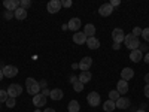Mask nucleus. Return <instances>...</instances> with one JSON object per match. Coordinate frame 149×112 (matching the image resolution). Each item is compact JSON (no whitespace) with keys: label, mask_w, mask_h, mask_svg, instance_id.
Wrapping results in <instances>:
<instances>
[{"label":"nucleus","mask_w":149,"mask_h":112,"mask_svg":"<svg viewBox=\"0 0 149 112\" xmlns=\"http://www.w3.org/2000/svg\"><path fill=\"white\" fill-rule=\"evenodd\" d=\"M124 45H125L130 51H134V49H139L140 46V42H139V37L133 36L131 33L130 34H125V39H124Z\"/></svg>","instance_id":"f257e3e1"},{"label":"nucleus","mask_w":149,"mask_h":112,"mask_svg":"<svg viewBox=\"0 0 149 112\" xmlns=\"http://www.w3.org/2000/svg\"><path fill=\"white\" fill-rule=\"evenodd\" d=\"M26 84H27V93L31 94V96H36V94H39L40 93V85L39 82H37L34 78H27L26 79Z\"/></svg>","instance_id":"f03ea898"},{"label":"nucleus","mask_w":149,"mask_h":112,"mask_svg":"<svg viewBox=\"0 0 149 112\" xmlns=\"http://www.w3.org/2000/svg\"><path fill=\"white\" fill-rule=\"evenodd\" d=\"M8 96L9 97H14V99H17L18 96H21V93H22V87L19 85V84H10L9 87H8Z\"/></svg>","instance_id":"7ed1b4c3"},{"label":"nucleus","mask_w":149,"mask_h":112,"mask_svg":"<svg viewBox=\"0 0 149 112\" xmlns=\"http://www.w3.org/2000/svg\"><path fill=\"white\" fill-rule=\"evenodd\" d=\"M86 102H88V105L93 106V108L98 106V105H100V102H102L100 94H98L97 91H91L88 96H86Z\"/></svg>","instance_id":"20e7f679"},{"label":"nucleus","mask_w":149,"mask_h":112,"mask_svg":"<svg viewBox=\"0 0 149 112\" xmlns=\"http://www.w3.org/2000/svg\"><path fill=\"white\" fill-rule=\"evenodd\" d=\"M3 72V76L5 78H15L17 75H18V67L17 66H12V64H8L2 69Z\"/></svg>","instance_id":"39448f33"},{"label":"nucleus","mask_w":149,"mask_h":112,"mask_svg":"<svg viewBox=\"0 0 149 112\" xmlns=\"http://www.w3.org/2000/svg\"><path fill=\"white\" fill-rule=\"evenodd\" d=\"M112 39H113V43H122L125 39V33L122 29H113L112 30Z\"/></svg>","instance_id":"423d86ee"},{"label":"nucleus","mask_w":149,"mask_h":112,"mask_svg":"<svg viewBox=\"0 0 149 112\" xmlns=\"http://www.w3.org/2000/svg\"><path fill=\"white\" fill-rule=\"evenodd\" d=\"M61 8H63V6H61L60 0H51V2L46 5V9H48L49 14H57V12H60Z\"/></svg>","instance_id":"0eeeda50"},{"label":"nucleus","mask_w":149,"mask_h":112,"mask_svg":"<svg viewBox=\"0 0 149 112\" xmlns=\"http://www.w3.org/2000/svg\"><path fill=\"white\" fill-rule=\"evenodd\" d=\"M33 105H34L37 109H39V108H43V106L46 105V97H45L42 93L33 96Z\"/></svg>","instance_id":"6e6552de"},{"label":"nucleus","mask_w":149,"mask_h":112,"mask_svg":"<svg viewBox=\"0 0 149 112\" xmlns=\"http://www.w3.org/2000/svg\"><path fill=\"white\" fill-rule=\"evenodd\" d=\"M91 66H93V58H91V57H84V58L79 61V69H81V72L90 70Z\"/></svg>","instance_id":"1a4fd4ad"},{"label":"nucleus","mask_w":149,"mask_h":112,"mask_svg":"<svg viewBox=\"0 0 149 112\" xmlns=\"http://www.w3.org/2000/svg\"><path fill=\"white\" fill-rule=\"evenodd\" d=\"M115 105H116V109H128L130 105H131V102H130L128 97H122L121 96L118 100L115 102Z\"/></svg>","instance_id":"9d476101"},{"label":"nucleus","mask_w":149,"mask_h":112,"mask_svg":"<svg viewBox=\"0 0 149 112\" xmlns=\"http://www.w3.org/2000/svg\"><path fill=\"white\" fill-rule=\"evenodd\" d=\"M3 6H5L6 10L15 12V10L19 8V2H18V0H5V2H3Z\"/></svg>","instance_id":"9b49d317"},{"label":"nucleus","mask_w":149,"mask_h":112,"mask_svg":"<svg viewBox=\"0 0 149 112\" xmlns=\"http://www.w3.org/2000/svg\"><path fill=\"white\" fill-rule=\"evenodd\" d=\"M86 39H88V37L85 36L84 32H76V33L73 34V42L76 43V45H84V43H86Z\"/></svg>","instance_id":"f8f14e48"},{"label":"nucleus","mask_w":149,"mask_h":112,"mask_svg":"<svg viewBox=\"0 0 149 112\" xmlns=\"http://www.w3.org/2000/svg\"><path fill=\"white\" fill-rule=\"evenodd\" d=\"M112 12H113V8L110 6V3H104L98 8V14L102 17H109V15H112Z\"/></svg>","instance_id":"ddd939ff"},{"label":"nucleus","mask_w":149,"mask_h":112,"mask_svg":"<svg viewBox=\"0 0 149 112\" xmlns=\"http://www.w3.org/2000/svg\"><path fill=\"white\" fill-rule=\"evenodd\" d=\"M81 20L79 18H70L69 20V22H67V27H69V30H72V32H78L79 29H81Z\"/></svg>","instance_id":"4468645a"},{"label":"nucleus","mask_w":149,"mask_h":112,"mask_svg":"<svg viewBox=\"0 0 149 112\" xmlns=\"http://www.w3.org/2000/svg\"><path fill=\"white\" fill-rule=\"evenodd\" d=\"M131 78H134V70H133L131 67H124L122 72H121V79L128 82Z\"/></svg>","instance_id":"2eb2a0df"},{"label":"nucleus","mask_w":149,"mask_h":112,"mask_svg":"<svg viewBox=\"0 0 149 112\" xmlns=\"http://www.w3.org/2000/svg\"><path fill=\"white\" fill-rule=\"evenodd\" d=\"M116 91L122 96V94H127L128 93V82L127 81H118L116 82Z\"/></svg>","instance_id":"dca6fc26"},{"label":"nucleus","mask_w":149,"mask_h":112,"mask_svg":"<svg viewBox=\"0 0 149 112\" xmlns=\"http://www.w3.org/2000/svg\"><path fill=\"white\" fill-rule=\"evenodd\" d=\"M49 97H51V100L58 102V100H61V99L64 97V93H63V90H60V88H54V90H51Z\"/></svg>","instance_id":"f3484780"},{"label":"nucleus","mask_w":149,"mask_h":112,"mask_svg":"<svg viewBox=\"0 0 149 112\" xmlns=\"http://www.w3.org/2000/svg\"><path fill=\"white\" fill-rule=\"evenodd\" d=\"M86 45H88L90 49H98L100 48V41H98L95 36H93V37H88V39H86Z\"/></svg>","instance_id":"a211bd4d"},{"label":"nucleus","mask_w":149,"mask_h":112,"mask_svg":"<svg viewBox=\"0 0 149 112\" xmlns=\"http://www.w3.org/2000/svg\"><path fill=\"white\" fill-rule=\"evenodd\" d=\"M130 60L133 61V63H139V61L143 60V54L139 51V49H134V51L130 52Z\"/></svg>","instance_id":"6ab92c4d"},{"label":"nucleus","mask_w":149,"mask_h":112,"mask_svg":"<svg viewBox=\"0 0 149 112\" xmlns=\"http://www.w3.org/2000/svg\"><path fill=\"white\" fill-rule=\"evenodd\" d=\"M91 78H93L91 72H90V70H86V72H81V73H79L78 81H81L82 84H86V82H90V81H91Z\"/></svg>","instance_id":"aec40b11"},{"label":"nucleus","mask_w":149,"mask_h":112,"mask_svg":"<svg viewBox=\"0 0 149 112\" xmlns=\"http://www.w3.org/2000/svg\"><path fill=\"white\" fill-rule=\"evenodd\" d=\"M84 33H85L86 37H93L95 34V26H94V24H85Z\"/></svg>","instance_id":"412c9836"},{"label":"nucleus","mask_w":149,"mask_h":112,"mask_svg":"<svg viewBox=\"0 0 149 112\" xmlns=\"http://www.w3.org/2000/svg\"><path fill=\"white\" fill-rule=\"evenodd\" d=\"M14 15H15L17 20H21V21H22V20H26V18H27V10H26V9H22V8L19 6V8L14 12Z\"/></svg>","instance_id":"4be33fe9"},{"label":"nucleus","mask_w":149,"mask_h":112,"mask_svg":"<svg viewBox=\"0 0 149 112\" xmlns=\"http://www.w3.org/2000/svg\"><path fill=\"white\" fill-rule=\"evenodd\" d=\"M67 109H69V112H79L81 105H79L78 100H70L69 105H67Z\"/></svg>","instance_id":"5701e85b"},{"label":"nucleus","mask_w":149,"mask_h":112,"mask_svg":"<svg viewBox=\"0 0 149 112\" xmlns=\"http://www.w3.org/2000/svg\"><path fill=\"white\" fill-rule=\"evenodd\" d=\"M103 109H104L106 112H113V111L116 109V105H115V102H112V100H106V102L103 103Z\"/></svg>","instance_id":"b1692460"},{"label":"nucleus","mask_w":149,"mask_h":112,"mask_svg":"<svg viewBox=\"0 0 149 112\" xmlns=\"http://www.w3.org/2000/svg\"><path fill=\"white\" fill-rule=\"evenodd\" d=\"M119 97H121V94H119L116 90H112V91L109 93V100H112V102H116Z\"/></svg>","instance_id":"393cba45"},{"label":"nucleus","mask_w":149,"mask_h":112,"mask_svg":"<svg viewBox=\"0 0 149 112\" xmlns=\"http://www.w3.org/2000/svg\"><path fill=\"white\" fill-rule=\"evenodd\" d=\"M8 99H9L8 91H6V90H0V103H6Z\"/></svg>","instance_id":"a878e982"},{"label":"nucleus","mask_w":149,"mask_h":112,"mask_svg":"<svg viewBox=\"0 0 149 112\" xmlns=\"http://www.w3.org/2000/svg\"><path fill=\"white\" fill-rule=\"evenodd\" d=\"M73 90L76 91V93H81V91L84 90V84H82L81 81H76V82L73 84Z\"/></svg>","instance_id":"bb28decb"},{"label":"nucleus","mask_w":149,"mask_h":112,"mask_svg":"<svg viewBox=\"0 0 149 112\" xmlns=\"http://www.w3.org/2000/svg\"><path fill=\"white\" fill-rule=\"evenodd\" d=\"M8 108H15V105H17V99H14V97H9L8 100H6V103H5Z\"/></svg>","instance_id":"cd10ccee"},{"label":"nucleus","mask_w":149,"mask_h":112,"mask_svg":"<svg viewBox=\"0 0 149 112\" xmlns=\"http://www.w3.org/2000/svg\"><path fill=\"white\" fill-rule=\"evenodd\" d=\"M19 6L22 8V9H29L30 6H31V2H30V0H21V2H19Z\"/></svg>","instance_id":"c85d7f7f"},{"label":"nucleus","mask_w":149,"mask_h":112,"mask_svg":"<svg viewBox=\"0 0 149 112\" xmlns=\"http://www.w3.org/2000/svg\"><path fill=\"white\" fill-rule=\"evenodd\" d=\"M142 37L145 39V42H149V27L148 29H142Z\"/></svg>","instance_id":"c756f323"},{"label":"nucleus","mask_w":149,"mask_h":112,"mask_svg":"<svg viewBox=\"0 0 149 112\" xmlns=\"http://www.w3.org/2000/svg\"><path fill=\"white\" fill-rule=\"evenodd\" d=\"M131 34H133V36H136V37L142 36V29H140V27H134V29H133V32H131Z\"/></svg>","instance_id":"7c9ffc66"},{"label":"nucleus","mask_w":149,"mask_h":112,"mask_svg":"<svg viewBox=\"0 0 149 112\" xmlns=\"http://www.w3.org/2000/svg\"><path fill=\"white\" fill-rule=\"evenodd\" d=\"M3 17H5V20H12V18H14L15 15H14V12H10V10H6Z\"/></svg>","instance_id":"2f4dec72"},{"label":"nucleus","mask_w":149,"mask_h":112,"mask_svg":"<svg viewBox=\"0 0 149 112\" xmlns=\"http://www.w3.org/2000/svg\"><path fill=\"white\" fill-rule=\"evenodd\" d=\"M72 5H73L72 0H64V2H61V6H63V8H70Z\"/></svg>","instance_id":"473e14b6"},{"label":"nucleus","mask_w":149,"mask_h":112,"mask_svg":"<svg viewBox=\"0 0 149 112\" xmlns=\"http://www.w3.org/2000/svg\"><path fill=\"white\" fill-rule=\"evenodd\" d=\"M139 51L143 54V52H148V45L146 43H140V46H139Z\"/></svg>","instance_id":"72a5a7b5"},{"label":"nucleus","mask_w":149,"mask_h":112,"mask_svg":"<svg viewBox=\"0 0 149 112\" xmlns=\"http://www.w3.org/2000/svg\"><path fill=\"white\" fill-rule=\"evenodd\" d=\"M119 5H121L119 0H110V6H112V8H116V6H119Z\"/></svg>","instance_id":"f704fd0d"},{"label":"nucleus","mask_w":149,"mask_h":112,"mask_svg":"<svg viewBox=\"0 0 149 112\" xmlns=\"http://www.w3.org/2000/svg\"><path fill=\"white\" fill-rule=\"evenodd\" d=\"M39 85H40V88H42V90H45V88H46V81L42 79V81L39 82Z\"/></svg>","instance_id":"c9c22d12"},{"label":"nucleus","mask_w":149,"mask_h":112,"mask_svg":"<svg viewBox=\"0 0 149 112\" xmlns=\"http://www.w3.org/2000/svg\"><path fill=\"white\" fill-rule=\"evenodd\" d=\"M143 61H145L146 64H149V52H146V54L143 55Z\"/></svg>","instance_id":"e433bc0d"},{"label":"nucleus","mask_w":149,"mask_h":112,"mask_svg":"<svg viewBox=\"0 0 149 112\" xmlns=\"http://www.w3.org/2000/svg\"><path fill=\"white\" fill-rule=\"evenodd\" d=\"M42 94L46 97V96H49V94H51V90H48V88H45V90H42Z\"/></svg>","instance_id":"4c0bfd02"},{"label":"nucleus","mask_w":149,"mask_h":112,"mask_svg":"<svg viewBox=\"0 0 149 112\" xmlns=\"http://www.w3.org/2000/svg\"><path fill=\"white\" fill-rule=\"evenodd\" d=\"M145 96L149 99V84H146V87H145Z\"/></svg>","instance_id":"58836bf2"},{"label":"nucleus","mask_w":149,"mask_h":112,"mask_svg":"<svg viewBox=\"0 0 149 112\" xmlns=\"http://www.w3.org/2000/svg\"><path fill=\"white\" fill-rule=\"evenodd\" d=\"M112 48H113L115 51H118V49L121 48V43H113V46H112Z\"/></svg>","instance_id":"ea45409f"},{"label":"nucleus","mask_w":149,"mask_h":112,"mask_svg":"<svg viewBox=\"0 0 149 112\" xmlns=\"http://www.w3.org/2000/svg\"><path fill=\"white\" fill-rule=\"evenodd\" d=\"M76 81H78V78H76V76H70V82H72V84H74Z\"/></svg>","instance_id":"a19ab883"},{"label":"nucleus","mask_w":149,"mask_h":112,"mask_svg":"<svg viewBox=\"0 0 149 112\" xmlns=\"http://www.w3.org/2000/svg\"><path fill=\"white\" fill-rule=\"evenodd\" d=\"M145 82H146V84H149V73H146V75H145Z\"/></svg>","instance_id":"79ce46f5"},{"label":"nucleus","mask_w":149,"mask_h":112,"mask_svg":"<svg viewBox=\"0 0 149 112\" xmlns=\"http://www.w3.org/2000/svg\"><path fill=\"white\" fill-rule=\"evenodd\" d=\"M43 112H55V111H54V108H46Z\"/></svg>","instance_id":"37998d69"},{"label":"nucleus","mask_w":149,"mask_h":112,"mask_svg":"<svg viewBox=\"0 0 149 112\" xmlns=\"http://www.w3.org/2000/svg\"><path fill=\"white\" fill-rule=\"evenodd\" d=\"M78 67H79V63H78V64H76V63L72 64V69H78Z\"/></svg>","instance_id":"c03bdc74"},{"label":"nucleus","mask_w":149,"mask_h":112,"mask_svg":"<svg viewBox=\"0 0 149 112\" xmlns=\"http://www.w3.org/2000/svg\"><path fill=\"white\" fill-rule=\"evenodd\" d=\"M61 29H63V30H69V27H67V24H63V26H61Z\"/></svg>","instance_id":"a18cd8bd"},{"label":"nucleus","mask_w":149,"mask_h":112,"mask_svg":"<svg viewBox=\"0 0 149 112\" xmlns=\"http://www.w3.org/2000/svg\"><path fill=\"white\" fill-rule=\"evenodd\" d=\"M2 79H3V72L0 70V81H2Z\"/></svg>","instance_id":"49530a36"},{"label":"nucleus","mask_w":149,"mask_h":112,"mask_svg":"<svg viewBox=\"0 0 149 112\" xmlns=\"http://www.w3.org/2000/svg\"><path fill=\"white\" fill-rule=\"evenodd\" d=\"M136 112H146V111H143V109H137V111H136Z\"/></svg>","instance_id":"de8ad7c7"},{"label":"nucleus","mask_w":149,"mask_h":112,"mask_svg":"<svg viewBox=\"0 0 149 112\" xmlns=\"http://www.w3.org/2000/svg\"><path fill=\"white\" fill-rule=\"evenodd\" d=\"M34 112H42V111H40V109H36V111H34Z\"/></svg>","instance_id":"09e8293b"}]
</instances>
